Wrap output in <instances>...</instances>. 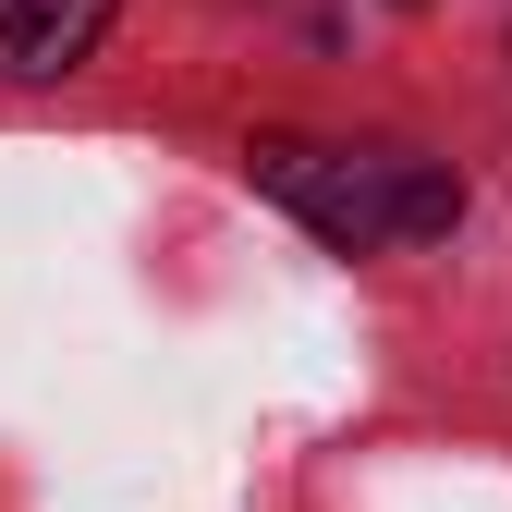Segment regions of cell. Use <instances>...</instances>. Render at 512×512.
Wrapping results in <instances>:
<instances>
[{
	"instance_id": "obj_1",
	"label": "cell",
	"mask_w": 512,
	"mask_h": 512,
	"mask_svg": "<svg viewBox=\"0 0 512 512\" xmlns=\"http://www.w3.org/2000/svg\"><path fill=\"white\" fill-rule=\"evenodd\" d=\"M256 183L330 256H378L391 244V159H354V147H317V135H256Z\"/></svg>"
},
{
	"instance_id": "obj_3",
	"label": "cell",
	"mask_w": 512,
	"mask_h": 512,
	"mask_svg": "<svg viewBox=\"0 0 512 512\" xmlns=\"http://www.w3.org/2000/svg\"><path fill=\"white\" fill-rule=\"evenodd\" d=\"M452 220H464V183L427 159H391V244H439Z\"/></svg>"
},
{
	"instance_id": "obj_2",
	"label": "cell",
	"mask_w": 512,
	"mask_h": 512,
	"mask_svg": "<svg viewBox=\"0 0 512 512\" xmlns=\"http://www.w3.org/2000/svg\"><path fill=\"white\" fill-rule=\"evenodd\" d=\"M122 0H0V74H74Z\"/></svg>"
}]
</instances>
